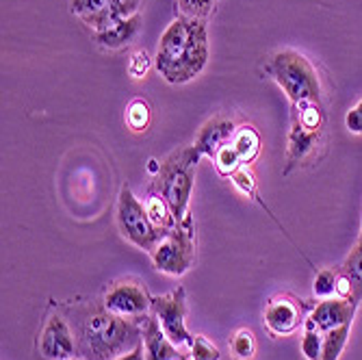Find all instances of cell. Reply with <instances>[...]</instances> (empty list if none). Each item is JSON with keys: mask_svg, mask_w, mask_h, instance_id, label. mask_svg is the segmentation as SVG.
Masks as SVG:
<instances>
[{"mask_svg": "<svg viewBox=\"0 0 362 360\" xmlns=\"http://www.w3.org/2000/svg\"><path fill=\"white\" fill-rule=\"evenodd\" d=\"M68 319L83 360H115L144 341L141 321L113 315L105 302L74 304Z\"/></svg>", "mask_w": 362, "mask_h": 360, "instance_id": "obj_1", "label": "cell"}, {"mask_svg": "<svg viewBox=\"0 0 362 360\" xmlns=\"http://www.w3.org/2000/svg\"><path fill=\"white\" fill-rule=\"evenodd\" d=\"M209 63L206 20L178 16L163 30L154 57L156 72L170 85H185L200 76Z\"/></svg>", "mask_w": 362, "mask_h": 360, "instance_id": "obj_2", "label": "cell"}, {"mask_svg": "<svg viewBox=\"0 0 362 360\" xmlns=\"http://www.w3.org/2000/svg\"><path fill=\"white\" fill-rule=\"evenodd\" d=\"M202 161V154L195 150V146H182L170 152L160 161L158 172L154 174V182L150 191L160 195L172 209V215L178 223L191 213L189 202L195 187V172L197 163Z\"/></svg>", "mask_w": 362, "mask_h": 360, "instance_id": "obj_3", "label": "cell"}, {"mask_svg": "<svg viewBox=\"0 0 362 360\" xmlns=\"http://www.w3.org/2000/svg\"><path fill=\"white\" fill-rule=\"evenodd\" d=\"M265 74L282 89L293 105H308V103H323V87L315 65L293 48L276 50L267 63Z\"/></svg>", "mask_w": 362, "mask_h": 360, "instance_id": "obj_4", "label": "cell"}, {"mask_svg": "<svg viewBox=\"0 0 362 360\" xmlns=\"http://www.w3.org/2000/svg\"><path fill=\"white\" fill-rule=\"evenodd\" d=\"M325 135V109L323 103L293 105L291 107V126L286 139V166L284 174H291L295 168L310 161Z\"/></svg>", "mask_w": 362, "mask_h": 360, "instance_id": "obj_5", "label": "cell"}, {"mask_svg": "<svg viewBox=\"0 0 362 360\" xmlns=\"http://www.w3.org/2000/svg\"><path fill=\"white\" fill-rule=\"evenodd\" d=\"M115 221H117L122 237L130 245H135L148 254H152L154 248L168 235V231H163V228H158L152 221V217L146 209V202H141L128 185H122V189H119Z\"/></svg>", "mask_w": 362, "mask_h": 360, "instance_id": "obj_6", "label": "cell"}, {"mask_svg": "<svg viewBox=\"0 0 362 360\" xmlns=\"http://www.w3.org/2000/svg\"><path fill=\"white\" fill-rule=\"evenodd\" d=\"M152 256L154 269L165 276H185L195 263V221L189 213L182 223L165 235Z\"/></svg>", "mask_w": 362, "mask_h": 360, "instance_id": "obj_7", "label": "cell"}, {"mask_svg": "<svg viewBox=\"0 0 362 360\" xmlns=\"http://www.w3.org/2000/svg\"><path fill=\"white\" fill-rule=\"evenodd\" d=\"M144 0H72L70 11L87 28L103 33L141 11Z\"/></svg>", "mask_w": 362, "mask_h": 360, "instance_id": "obj_8", "label": "cell"}, {"mask_svg": "<svg viewBox=\"0 0 362 360\" xmlns=\"http://www.w3.org/2000/svg\"><path fill=\"white\" fill-rule=\"evenodd\" d=\"M152 315L158 319L160 330L176 347H189L193 335L187 328V291L178 286L170 293L152 298Z\"/></svg>", "mask_w": 362, "mask_h": 360, "instance_id": "obj_9", "label": "cell"}, {"mask_svg": "<svg viewBox=\"0 0 362 360\" xmlns=\"http://www.w3.org/2000/svg\"><path fill=\"white\" fill-rule=\"evenodd\" d=\"M103 302L113 315L133 321H141L146 315L152 313V296L139 280L113 282L107 289Z\"/></svg>", "mask_w": 362, "mask_h": 360, "instance_id": "obj_10", "label": "cell"}, {"mask_svg": "<svg viewBox=\"0 0 362 360\" xmlns=\"http://www.w3.org/2000/svg\"><path fill=\"white\" fill-rule=\"evenodd\" d=\"M310 308L313 306H308L304 300L293 298L288 293H280L267 302L262 321H265V328L272 337H288L304 328Z\"/></svg>", "mask_w": 362, "mask_h": 360, "instance_id": "obj_11", "label": "cell"}, {"mask_svg": "<svg viewBox=\"0 0 362 360\" xmlns=\"http://www.w3.org/2000/svg\"><path fill=\"white\" fill-rule=\"evenodd\" d=\"M40 354L44 360H72L78 356L72 323L63 313L54 310L46 317L40 332Z\"/></svg>", "mask_w": 362, "mask_h": 360, "instance_id": "obj_12", "label": "cell"}, {"mask_svg": "<svg viewBox=\"0 0 362 360\" xmlns=\"http://www.w3.org/2000/svg\"><path fill=\"white\" fill-rule=\"evenodd\" d=\"M358 304H354L347 298H325L321 302H317L304 323V330H315V332H330L334 328H341V325H349L356 317Z\"/></svg>", "mask_w": 362, "mask_h": 360, "instance_id": "obj_13", "label": "cell"}, {"mask_svg": "<svg viewBox=\"0 0 362 360\" xmlns=\"http://www.w3.org/2000/svg\"><path fill=\"white\" fill-rule=\"evenodd\" d=\"M235 130H237V124L233 120L217 115V117L204 122V126L200 128V133H197L193 146L202 156L215 158L230 144V139H233V135H235Z\"/></svg>", "mask_w": 362, "mask_h": 360, "instance_id": "obj_14", "label": "cell"}, {"mask_svg": "<svg viewBox=\"0 0 362 360\" xmlns=\"http://www.w3.org/2000/svg\"><path fill=\"white\" fill-rule=\"evenodd\" d=\"M141 335H144V352L146 360H185L180 347H176L165 332L160 330L158 319L150 313L141 319Z\"/></svg>", "mask_w": 362, "mask_h": 360, "instance_id": "obj_15", "label": "cell"}, {"mask_svg": "<svg viewBox=\"0 0 362 360\" xmlns=\"http://www.w3.org/2000/svg\"><path fill=\"white\" fill-rule=\"evenodd\" d=\"M339 298H347L354 304L362 302V239H358L356 248L347 254L343 265L339 267Z\"/></svg>", "mask_w": 362, "mask_h": 360, "instance_id": "obj_16", "label": "cell"}, {"mask_svg": "<svg viewBox=\"0 0 362 360\" xmlns=\"http://www.w3.org/2000/svg\"><path fill=\"white\" fill-rule=\"evenodd\" d=\"M139 28H141V13L128 18V20H124V22H119V24H115L103 33H95L93 37H95V44L105 50H119L137 37Z\"/></svg>", "mask_w": 362, "mask_h": 360, "instance_id": "obj_17", "label": "cell"}, {"mask_svg": "<svg viewBox=\"0 0 362 360\" xmlns=\"http://www.w3.org/2000/svg\"><path fill=\"white\" fill-rule=\"evenodd\" d=\"M230 148H233V152L239 156L241 166L247 168L252 161H256V156L260 154V135L254 130V126H237L233 139H230L228 144Z\"/></svg>", "mask_w": 362, "mask_h": 360, "instance_id": "obj_18", "label": "cell"}, {"mask_svg": "<svg viewBox=\"0 0 362 360\" xmlns=\"http://www.w3.org/2000/svg\"><path fill=\"white\" fill-rule=\"evenodd\" d=\"M351 332V323L341 325L330 332H323V347H321V358L319 360H339Z\"/></svg>", "mask_w": 362, "mask_h": 360, "instance_id": "obj_19", "label": "cell"}, {"mask_svg": "<svg viewBox=\"0 0 362 360\" xmlns=\"http://www.w3.org/2000/svg\"><path fill=\"white\" fill-rule=\"evenodd\" d=\"M339 289V269H319L315 280H313V293L315 298L325 300V298H334Z\"/></svg>", "mask_w": 362, "mask_h": 360, "instance_id": "obj_20", "label": "cell"}, {"mask_svg": "<svg viewBox=\"0 0 362 360\" xmlns=\"http://www.w3.org/2000/svg\"><path fill=\"white\" fill-rule=\"evenodd\" d=\"M126 124L133 133H144L150 126V107L146 100L135 98V100L126 107Z\"/></svg>", "mask_w": 362, "mask_h": 360, "instance_id": "obj_21", "label": "cell"}, {"mask_svg": "<svg viewBox=\"0 0 362 360\" xmlns=\"http://www.w3.org/2000/svg\"><path fill=\"white\" fill-rule=\"evenodd\" d=\"M230 349H233V356L237 360H252L256 356V339L252 330L247 328L237 330L235 337L230 339Z\"/></svg>", "mask_w": 362, "mask_h": 360, "instance_id": "obj_22", "label": "cell"}, {"mask_svg": "<svg viewBox=\"0 0 362 360\" xmlns=\"http://www.w3.org/2000/svg\"><path fill=\"white\" fill-rule=\"evenodd\" d=\"M217 0H178L180 16L195 18V20H209L215 11Z\"/></svg>", "mask_w": 362, "mask_h": 360, "instance_id": "obj_23", "label": "cell"}, {"mask_svg": "<svg viewBox=\"0 0 362 360\" xmlns=\"http://www.w3.org/2000/svg\"><path fill=\"white\" fill-rule=\"evenodd\" d=\"M189 358L191 360H221V352L204 335H195L193 343L189 345Z\"/></svg>", "mask_w": 362, "mask_h": 360, "instance_id": "obj_24", "label": "cell"}, {"mask_svg": "<svg viewBox=\"0 0 362 360\" xmlns=\"http://www.w3.org/2000/svg\"><path fill=\"white\" fill-rule=\"evenodd\" d=\"M321 347H323V335L315 330H304L302 337V354L306 360H319L321 358Z\"/></svg>", "mask_w": 362, "mask_h": 360, "instance_id": "obj_25", "label": "cell"}, {"mask_svg": "<svg viewBox=\"0 0 362 360\" xmlns=\"http://www.w3.org/2000/svg\"><path fill=\"white\" fill-rule=\"evenodd\" d=\"M150 70V57L146 50H137L128 61V74L133 79H144Z\"/></svg>", "mask_w": 362, "mask_h": 360, "instance_id": "obj_26", "label": "cell"}, {"mask_svg": "<svg viewBox=\"0 0 362 360\" xmlns=\"http://www.w3.org/2000/svg\"><path fill=\"white\" fill-rule=\"evenodd\" d=\"M115 360H146L144 343H141V345H137L135 349H130L128 354H122V356H119V358H115Z\"/></svg>", "mask_w": 362, "mask_h": 360, "instance_id": "obj_27", "label": "cell"}, {"mask_svg": "<svg viewBox=\"0 0 362 360\" xmlns=\"http://www.w3.org/2000/svg\"><path fill=\"white\" fill-rule=\"evenodd\" d=\"M72 360H83V358H78V356H76V358H72Z\"/></svg>", "mask_w": 362, "mask_h": 360, "instance_id": "obj_28", "label": "cell"}]
</instances>
